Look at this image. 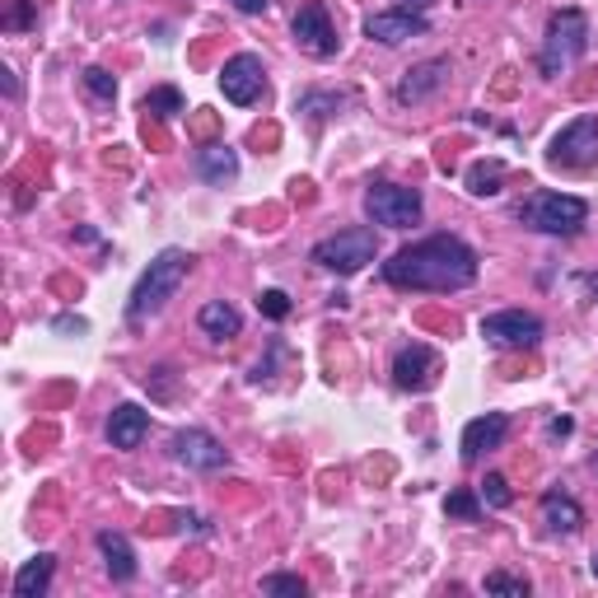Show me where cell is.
<instances>
[{
	"instance_id": "obj_22",
	"label": "cell",
	"mask_w": 598,
	"mask_h": 598,
	"mask_svg": "<svg viewBox=\"0 0 598 598\" xmlns=\"http://www.w3.org/2000/svg\"><path fill=\"white\" fill-rule=\"evenodd\" d=\"M500 178H506V164H500V160H477L468 169V192L472 197H496Z\"/></svg>"
},
{
	"instance_id": "obj_21",
	"label": "cell",
	"mask_w": 598,
	"mask_h": 598,
	"mask_svg": "<svg viewBox=\"0 0 598 598\" xmlns=\"http://www.w3.org/2000/svg\"><path fill=\"white\" fill-rule=\"evenodd\" d=\"M192 164H197L201 178L215 183V187H225V183L239 178V154H234V146H201Z\"/></svg>"
},
{
	"instance_id": "obj_31",
	"label": "cell",
	"mask_w": 598,
	"mask_h": 598,
	"mask_svg": "<svg viewBox=\"0 0 598 598\" xmlns=\"http://www.w3.org/2000/svg\"><path fill=\"white\" fill-rule=\"evenodd\" d=\"M28 20H34V10H28V0H24L20 10H10V14H5V28H24Z\"/></svg>"
},
{
	"instance_id": "obj_12",
	"label": "cell",
	"mask_w": 598,
	"mask_h": 598,
	"mask_svg": "<svg viewBox=\"0 0 598 598\" xmlns=\"http://www.w3.org/2000/svg\"><path fill=\"white\" fill-rule=\"evenodd\" d=\"M173 459L187 463L192 472H220V468L229 463V453H225V445H220L211 431L187 426V431L173 435Z\"/></svg>"
},
{
	"instance_id": "obj_18",
	"label": "cell",
	"mask_w": 598,
	"mask_h": 598,
	"mask_svg": "<svg viewBox=\"0 0 598 598\" xmlns=\"http://www.w3.org/2000/svg\"><path fill=\"white\" fill-rule=\"evenodd\" d=\"M94 543H99V552H103L108 575H113L117 585H132V580H136V552H132V543L122 538V533H113V528H103Z\"/></svg>"
},
{
	"instance_id": "obj_19",
	"label": "cell",
	"mask_w": 598,
	"mask_h": 598,
	"mask_svg": "<svg viewBox=\"0 0 598 598\" xmlns=\"http://www.w3.org/2000/svg\"><path fill=\"white\" fill-rule=\"evenodd\" d=\"M543 524L552 528V533H561V538H571V533H580V524H585V510H580L575 496L547 491L543 496Z\"/></svg>"
},
{
	"instance_id": "obj_17",
	"label": "cell",
	"mask_w": 598,
	"mask_h": 598,
	"mask_svg": "<svg viewBox=\"0 0 598 598\" xmlns=\"http://www.w3.org/2000/svg\"><path fill=\"white\" fill-rule=\"evenodd\" d=\"M52 575H57V557L52 552L28 557L20 571H14V598H42L47 589H52Z\"/></svg>"
},
{
	"instance_id": "obj_15",
	"label": "cell",
	"mask_w": 598,
	"mask_h": 598,
	"mask_svg": "<svg viewBox=\"0 0 598 598\" xmlns=\"http://www.w3.org/2000/svg\"><path fill=\"white\" fill-rule=\"evenodd\" d=\"M506 435H510V416H506V412H486V416H477V421H468V426H463L459 449H463L468 463H477L486 449H500V445H506Z\"/></svg>"
},
{
	"instance_id": "obj_26",
	"label": "cell",
	"mask_w": 598,
	"mask_h": 598,
	"mask_svg": "<svg viewBox=\"0 0 598 598\" xmlns=\"http://www.w3.org/2000/svg\"><path fill=\"white\" fill-rule=\"evenodd\" d=\"M262 594H272V598H304L309 585L299 575H266L262 580Z\"/></svg>"
},
{
	"instance_id": "obj_23",
	"label": "cell",
	"mask_w": 598,
	"mask_h": 598,
	"mask_svg": "<svg viewBox=\"0 0 598 598\" xmlns=\"http://www.w3.org/2000/svg\"><path fill=\"white\" fill-rule=\"evenodd\" d=\"M140 108H146L150 117L169 122V117H178V113H183V94L173 89V85H160V89H150V94H146V103H140Z\"/></svg>"
},
{
	"instance_id": "obj_24",
	"label": "cell",
	"mask_w": 598,
	"mask_h": 598,
	"mask_svg": "<svg viewBox=\"0 0 598 598\" xmlns=\"http://www.w3.org/2000/svg\"><path fill=\"white\" fill-rule=\"evenodd\" d=\"M80 85L89 89V99H99V103H113L117 99V80L108 75L103 66H89L85 75H80Z\"/></svg>"
},
{
	"instance_id": "obj_27",
	"label": "cell",
	"mask_w": 598,
	"mask_h": 598,
	"mask_svg": "<svg viewBox=\"0 0 598 598\" xmlns=\"http://www.w3.org/2000/svg\"><path fill=\"white\" fill-rule=\"evenodd\" d=\"M482 500H486V506H491V510H506L510 506V482L506 477H500V472H486V482H482Z\"/></svg>"
},
{
	"instance_id": "obj_25",
	"label": "cell",
	"mask_w": 598,
	"mask_h": 598,
	"mask_svg": "<svg viewBox=\"0 0 598 598\" xmlns=\"http://www.w3.org/2000/svg\"><path fill=\"white\" fill-rule=\"evenodd\" d=\"M486 594H500V598H528V580H519V575H506V571H496V575H486Z\"/></svg>"
},
{
	"instance_id": "obj_13",
	"label": "cell",
	"mask_w": 598,
	"mask_h": 598,
	"mask_svg": "<svg viewBox=\"0 0 598 598\" xmlns=\"http://www.w3.org/2000/svg\"><path fill=\"white\" fill-rule=\"evenodd\" d=\"M435 374H439V356L426 341L402 346L398 360H393V384H398L402 393H426L435 384Z\"/></svg>"
},
{
	"instance_id": "obj_16",
	"label": "cell",
	"mask_w": 598,
	"mask_h": 598,
	"mask_svg": "<svg viewBox=\"0 0 598 598\" xmlns=\"http://www.w3.org/2000/svg\"><path fill=\"white\" fill-rule=\"evenodd\" d=\"M150 435V412L136 402H122L113 407V416H108V445L113 449H140V439Z\"/></svg>"
},
{
	"instance_id": "obj_6",
	"label": "cell",
	"mask_w": 598,
	"mask_h": 598,
	"mask_svg": "<svg viewBox=\"0 0 598 598\" xmlns=\"http://www.w3.org/2000/svg\"><path fill=\"white\" fill-rule=\"evenodd\" d=\"M421 211H426V201H421L416 187H402V183H374V187H365V215L374 220V225L412 229V225H421Z\"/></svg>"
},
{
	"instance_id": "obj_4",
	"label": "cell",
	"mask_w": 598,
	"mask_h": 598,
	"mask_svg": "<svg viewBox=\"0 0 598 598\" xmlns=\"http://www.w3.org/2000/svg\"><path fill=\"white\" fill-rule=\"evenodd\" d=\"M519 220L538 234H580L589 220V201L565 197V192H533L524 207H519Z\"/></svg>"
},
{
	"instance_id": "obj_34",
	"label": "cell",
	"mask_w": 598,
	"mask_h": 598,
	"mask_svg": "<svg viewBox=\"0 0 598 598\" xmlns=\"http://www.w3.org/2000/svg\"><path fill=\"white\" fill-rule=\"evenodd\" d=\"M266 5H272V0H234V10L239 14H262Z\"/></svg>"
},
{
	"instance_id": "obj_38",
	"label": "cell",
	"mask_w": 598,
	"mask_h": 598,
	"mask_svg": "<svg viewBox=\"0 0 598 598\" xmlns=\"http://www.w3.org/2000/svg\"><path fill=\"white\" fill-rule=\"evenodd\" d=\"M594 472H598V453H594Z\"/></svg>"
},
{
	"instance_id": "obj_14",
	"label": "cell",
	"mask_w": 598,
	"mask_h": 598,
	"mask_svg": "<svg viewBox=\"0 0 598 598\" xmlns=\"http://www.w3.org/2000/svg\"><path fill=\"white\" fill-rule=\"evenodd\" d=\"M449 80V57H431V61H421V66H412L398 80V103H426L431 94H439Z\"/></svg>"
},
{
	"instance_id": "obj_5",
	"label": "cell",
	"mask_w": 598,
	"mask_h": 598,
	"mask_svg": "<svg viewBox=\"0 0 598 598\" xmlns=\"http://www.w3.org/2000/svg\"><path fill=\"white\" fill-rule=\"evenodd\" d=\"M374 253H379V239H374V229L356 225V229H341V234H333V239L313 244V253H309V258L319 262L323 272L356 276V272H365V266L374 262Z\"/></svg>"
},
{
	"instance_id": "obj_3",
	"label": "cell",
	"mask_w": 598,
	"mask_h": 598,
	"mask_svg": "<svg viewBox=\"0 0 598 598\" xmlns=\"http://www.w3.org/2000/svg\"><path fill=\"white\" fill-rule=\"evenodd\" d=\"M589 52V20L580 10H561L552 14V24H547V38H543V52H538V66L543 75H557L571 71L580 57Z\"/></svg>"
},
{
	"instance_id": "obj_32",
	"label": "cell",
	"mask_w": 598,
	"mask_h": 598,
	"mask_svg": "<svg viewBox=\"0 0 598 598\" xmlns=\"http://www.w3.org/2000/svg\"><path fill=\"white\" fill-rule=\"evenodd\" d=\"M52 327H57V333H85V319H71V313H61Z\"/></svg>"
},
{
	"instance_id": "obj_37",
	"label": "cell",
	"mask_w": 598,
	"mask_h": 598,
	"mask_svg": "<svg viewBox=\"0 0 598 598\" xmlns=\"http://www.w3.org/2000/svg\"><path fill=\"white\" fill-rule=\"evenodd\" d=\"M594 575H598V557H594Z\"/></svg>"
},
{
	"instance_id": "obj_36",
	"label": "cell",
	"mask_w": 598,
	"mask_h": 598,
	"mask_svg": "<svg viewBox=\"0 0 598 598\" xmlns=\"http://www.w3.org/2000/svg\"><path fill=\"white\" fill-rule=\"evenodd\" d=\"M431 5V0H412V5H407V10H426Z\"/></svg>"
},
{
	"instance_id": "obj_11",
	"label": "cell",
	"mask_w": 598,
	"mask_h": 598,
	"mask_svg": "<svg viewBox=\"0 0 598 598\" xmlns=\"http://www.w3.org/2000/svg\"><path fill=\"white\" fill-rule=\"evenodd\" d=\"M426 34H431V20L421 10H407V5L374 10L365 20V38L384 42V47H402L407 38H426Z\"/></svg>"
},
{
	"instance_id": "obj_1",
	"label": "cell",
	"mask_w": 598,
	"mask_h": 598,
	"mask_svg": "<svg viewBox=\"0 0 598 598\" xmlns=\"http://www.w3.org/2000/svg\"><path fill=\"white\" fill-rule=\"evenodd\" d=\"M384 281L398 290H468L477 281V253L459 234H431L398 248L393 262H384Z\"/></svg>"
},
{
	"instance_id": "obj_20",
	"label": "cell",
	"mask_w": 598,
	"mask_h": 598,
	"mask_svg": "<svg viewBox=\"0 0 598 598\" xmlns=\"http://www.w3.org/2000/svg\"><path fill=\"white\" fill-rule=\"evenodd\" d=\"M197 327L207 337H215V341H229V337L244 333V313L234 309V304H225V299H211V304H201Z\"/></svg>"
},
{
	"instance_id": "obj_8",
	"label": "cell",
	"mask_w": 598,
	"mask_h": 598,
	"mask_svg": "<svg viewBox=\"0 0 598 598\" xmlns=\"http://www.w3.org/2000/svg\"><path fill=\"white\" fill-rule=\"evenodd\" d=\"M482 337L491 346H506V351H533L543 341V319L524 309H500L482 319Z\"/></svg>"
},
{
	"instance_id": "obj_9",
	"label": "cell",
	"mask_w": 598,
	"mask_h": 598,
	"mask_svg": "<svg viewBox=\"0 0 598 598\" xmlns=\"http://www.w3.org/2000/svg\"><path fill=\"white\" fill-rule=\"evenodd\" d=\"M295 42L304 47L309 57H319V61L337 57L341 38H337V28H333V14H327V5H323V0H309V5H299V10H295Z\"/></svg>"
},
{
	"instance_id": "obj_33",
	"label": "cell",
	"mask_w": 598,
	"mask_h": 598,
	"mask_svg": "<svg viewBox=\"0 0 598 598\" xmlns=\"http://www.w3.org/2000/svg\"><path fill=\"white\" fill-rule=\"evenodd\" d=\"M178 528H183V533H187V528H192V533H211L207 519H197V514H178Z\"/></svg>"
},
{
	"instance_id": "obj_35",
	"label": "cell",
	"mask_w": 598,
	"mask_h": 598,
	"mask_svg": "<svg viewBox=\"0 0 598 598\" xmlns=\"http://www.w3.org/2000/svg\"><path fill=\"white\" fill-rule=\"evenodd\" d=\"M575 431V421L571 416H557V421H547V435H571Z\"/></svg>"
},
{
	"instance_id": "obj_30",
	"label": "cell",
	"mask_w": 598,
	"mask_h": 598,
	"mask_svg": "<svg viewBox=\"0 0 598 598\" xmlns=\"http://www.w3.org/2000/svg\"><path fill=\"white\" fill-rule=\"evenodd\" d=\"M323 108H341V94H299V113H313V117H327Z\"/></svg>"
},
{
	"instance_id": "obj_2",
	"label": "cell",
	"mask_w": 598,
	"mask_h": 598,
	"mask_svg": "<svg viewBox=\"0 0 598 598\" xmlns=\"http://www.w3.org/2000/svg\"><path fill=\"white\" fill-rule=\"evenodd\" d=\"M187 266H192V253H187V248H164V253L154 258L146 272H140L136 290H132V299H127V319H132V323H146L150 313H160L169 299L178 295Z\"/></svg>"
},
{
	"instance_id": "obj_28",
	"label": "cell",
	"mask_w": 598,
	"mask_h": 598,
	"mask_svg": "<svg viewBox=\"0 0 598 598\" xmlns=\"http://www.w3.org/2000/svg\"><path fill=\"white\" fill-rule=\"evenodd\" d=\"M445 510H449L453 519H468V524H472V519H477V514H482V500H477V496H472V491H449V500H445Z\"/></svg>"
},
{
	"instance_id": "obj_10",
	"label": "cell",
	"mask_w": 598,
	"mask_h": 598,
	"mask_svg": "<svg viewBox=\"0 0 598 598\" xmlns=\"http://www.w3.org/2000/svg\"><path fill=\"white\" fill-rule=\"evenodd\" d=\"M262 89H266V71H262V57L258 52H234L225 61V71H220V94H225L229 103H258L262 99Z\"/></svg>"
},
{
	"instance_id": "obj_7",
	"label": "cell",
	"mask_w": 598,
	"mask_h": 598,
	"mask_svg": "<svg viewBox=\"0 0 598 598\" xmlns=\"http://www.w3.org/2000/svg\"><path fill=\"white\" fill-rule=\"evenodd\" d=\"M598 160V117L585 113L575 117L571 127H561L547 146V164L552 169H589Z\"/></svg>"
},
{
	"instance_id": "obj_29",
	"label": "cell",
	"mask_w": 598,
	"mask_h": 598,
	"mask_svg": "<svg viewBox=\"0 0 598 598\" xmlns=\"http://www.w3.org/2000/svg\"><path fill=\"white\" fill-rule=\"evenodd\" d=\"M258 309L266 313V319H286V313H290V295L286 290H262V299H258Z\"/></svg>"
}]
</instances>
